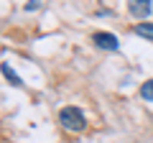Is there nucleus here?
<instances>
[{
  "mask_svg": "<svg viewBox=\"0 0 153 143\" xmlns=\"http://www.w3.org/2000/svg\"><path fill=\"white\" fill-rule=\"evenodd\" d=\"M59 123H61V128H64V130H69V133H82L84 128H87V118H84V112L79 110L76 105L61 107Z\"/></svg>",
  "mask_w": 153,
  "mask_h": 143,
  "instance_id": "obj_1",
  "label": "nucleus"
},
{
  "mask_svg": "<svg viewBox=\"0 0 153 143\" xmlns=\"http://www.w3.org/2000/svg\"><path fill=\"white\" fill-rule=\"evenodd\" d=\"M92 46L100 51H117L120 49V39L110 31H94L92 33Z\"/></svg>",
  "mask_w": 153,
  "mask_h": 143,
  "instance_id": "obj_2",
  "label": "nucleus"
},
{
  "mask_svg": "<svg viewBox=\"0 0 153 143\" xmlns=\"http://www.w3.org/2000/svg\"><path fill=\"white\" fill-rule=\"evenodd\" d=\"M128 10H130L133 18L138 21H146L153 10V0H128Z\"/></svg>",
  "mask_w": 153,
  "mask_h": 143,
  "instance_id": "obj_3",
  "label": "nucleus"
},
{
  "mask_svg": "<svg viewBox=\"0 0 153 143\" xmlns=\"http://www.w3.org/2000/svg\"><path fill=\"white\" fill-rule=\"evenodd\" d=\"M133 33H135V36H140V39L153 41V21H143V23H138V26L133 28Z\"/></svg>",
  "mask_w": 153,
  "mask_h": 143,
  "instance_id": "obj_4",
  "label": "nucleus"
},
{
  "mask_svg": "<svg viewBox=\"0 0 153 143\" xmlns=\"http://www.w3.org/2000/svg\"><path fill=\"white\" fill-rule=\"evenodd\" d=\"M3 77H5L8 82L13 84V87H23V82H21V77H18L16 72L10 69V64H8V61H3Z\"/></svg>",
  "mask_w": 153,
  "mask_h": 143,
  "instance_id": "obj_5",
  "label": "nucleus"
},
{
  "mask_svg": "<svg viewBox=\"0 0 153 143\" xmlns=\"http://www.w3.org/2000/svg\"><path fill=\"white\" fill-rule=\"evenodd\" d=\"M140 97L146 102H153V79H148V82L140 84Z\"/></svg>",
  "mask_w": 153,
  "mask_h": 143,
  "instance_id": "obj_6",
  "label": "nucleus"
},
{
  "mask_svg": "<svg viewBox=\"0 0 153 143\" xmlns=\"http://www.w3.org/2000/svg\"><path fill=\"white\" fill-rule=\"evenodd\" d=\"M38 5H41L38 0H28V3H26V10H28V13H31V10H38Z\"/></svg>",
  "mask_w": 153,
  "mask_h": 143,
  "instance_id": "obj_7",
  "label": "nucleus"
}]
</instances>
